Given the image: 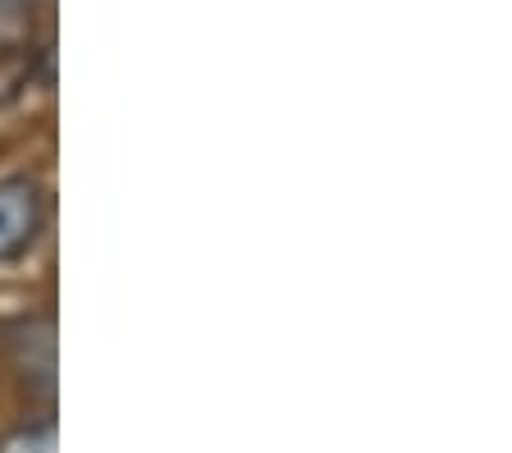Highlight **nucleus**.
Segmentation results:
<instances>
[{
  "label": "nucleus",
  "instance_id": "4",
  "mask_svg": "<svg viewBox=\"0 0 512 453\" xmlns=\"http://www.w3.org/2000/svg\"><path fill=\"white\" fill-rule=\"evenodd\" d=\"M0 453H55V421H23L14 431L0 435Z\"/></svg>",
  "mask_w": 512,
  "mask_h": 453
},
{
  "label": "nucleus",
  "instance_id": "2",
  "mask_svg": "<svg viewBox=\"0 0 512 453\" xmlns=\"http://www.w3.org/2000/svg\"><path fill=\"white\" fill-rule=\"evenodd\" d=\"M10 353H14V362H19L23 380H37L42 389H51V380H55V325H51V316L23 321L19 335L10 339Z\"/></svg>",
  "mask_w": 512,
  "mask_h": 453
},
{
  "label": "nucleus",
  "instance_id": "3",
  "mask_svg": "<svg viewBox=\"0 0 512 453\" xmlns=\"http://www.w3.org/2000/svg\"><path fill=\"white\" fill-rule=\"evenodd\" d=\"M32 37V0H0V55L23 51Z\"/></svg>",
  "mask_w": 512,
  "mask_h": 453
},
{
  "label": "nucleus",
  "instance_id": "1",
  "mask_svg": "<svg viewBox=\"0 0 512 453\" xmlns=\"http://www.w3.org/2000/svg\"><path fill=\"white\" fill-rule=\"evenodd\" d=\"M46 225V193L28 174L0 179V266L19 261L23 252L42 238Z\"/></svg>",
  "mask_w": 512,
  "mask_h": 453
}]
</instances>
